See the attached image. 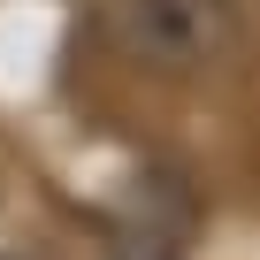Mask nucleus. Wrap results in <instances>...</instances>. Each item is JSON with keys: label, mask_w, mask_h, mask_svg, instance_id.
I'll list each match as a JSON object with an SVG mask.
<instances>
[{"label": "nucleus", "mask_w": 260, "mask_h": 260, "mask_svg": "<svg viewBox=\"0 0 260 260\" xmlns=\"http://www.w3.org/2000/svg\"><path fill=\"white\" fill-rule=\"evenodd\" d=\"M0 260H39V252H16V245H8V252H0Z\"/></svg>", "instance_id": "7ed1b4c3"}, {"label": "nucleus", "mask_w": 260, "mask_h": 260, "mask_svg": "<svg viewBox=\"0 0 260 260\" xmlns=\"http://www.w3.org/2000/svg\"><path fill=\"white\" fill-rule=\"evenodd\" d=\"M107 46L146 77H207L237 46V0H107Z\"/></svg>", "instance_id": "f257e3e1"}, {"label": "nucleus", "mask_w": 260, "mask_h": 260, "mask_svg": "<svg viewBox=\"0 0 260 260\" xmlns=\"http://www.w3.org/2000/svg\"><path fill=\"white\" fill-rule=\"evenodd\" d=\"M115 260H184V252H176L161 230H130V237L115 245Z\"/></svg>", "instance_id": "f03ea898"}]
</instances>
